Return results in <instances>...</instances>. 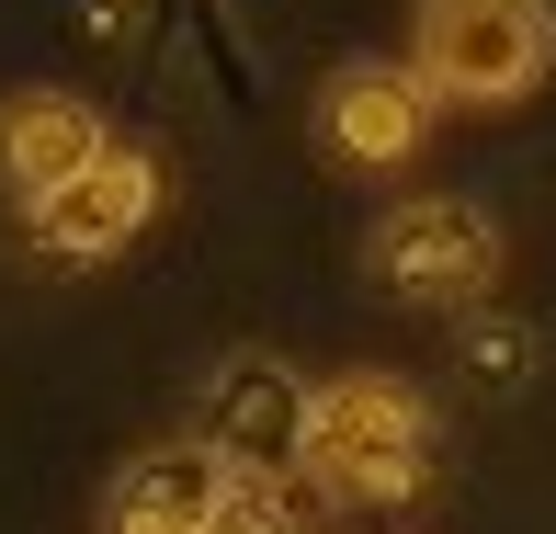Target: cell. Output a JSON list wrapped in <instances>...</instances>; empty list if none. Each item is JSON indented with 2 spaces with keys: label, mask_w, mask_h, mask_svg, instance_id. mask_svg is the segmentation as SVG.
I'll use <instances>...</instances> for the list:
<instances>
[{
  "label": "cell",
  "mask_w": 556,
  "mask_h": 534,
  "mask_svg": "<svg viewBox=\"0 0 556 534\" xmlns=\"http://www.w3.org/2000/svg\"><path fill=\"white\" fill-rule=\"evenodd\" d=\"M307 477L330 500H409L432 477V398L409 375H330L307 398Z\"/></svg>",
  "instance_id": "6da1fadb"
},
{
  "label": "cell",
  "mask_w": 556,
  "mask_h": 534,
  "mask_svg": "<svg viewBox=\"0 0 556 534\" xmlns=\"http://www.w3.org/2000/svg\"><path fill=\"white\" fill-rule=\"evenodd\" d=\"M409 69L432 103L500 114L556 69V0H420L409 12Z\"/></svg>",
  "instance_id": "7a4b0ae2"
},
{
  "label": "cell",
  "mask_w": 556,
  "mask_h": 534,
  "mask_svg": "<svg viewBox=\"0 0 556 534\" xmlns=\"http://www.w3.org/2000/svg\"><path fill=\"white\" fill-rule=\"evenodd\" d=\"M364 262H375V285L409 296V308H477V296L500 285V227H489V206H466V194H409V206L375 216Z\"/></svg>",
  "instance_id": "3957f363"
},
{
  "label": "cell",
  "mask_w": 556,
  "mask_h": 534,
  "mask_svg": "<svg viewBox=\"0 0 556 534\" xmlns=\"http://www.w3.org/2000/svg\"><path fill=\"white\" fill-rule=\"evenodd\" d=\"M307 398L318 387L285 364V352H227L205 375L193 444H205L227 477H285V467H307Z\"/></svg>",
  "instance_id": "277c9868"
},
{
  "label": "cell",
  "mask_w": 556,
  "mask_h": 534,
  "mask_svg": "<svg viewBox=\"0 0 556 534\" xmlns=\"http://www.w3.org/2000/svg\"><path fill=\"white\" fill-rule=\"evenodd\" d=\"M432 80H420L409 58H352L330 91H318V148H330L341 171H397L420 160V137H432Z\"/></svg>",
  "instance_id": "5b68a950"
},
{
  "label": "cell",
  "mask_w": 556,
  "mask_h": 534,
  "mask_svg": "<svg viewBox=\"0 0 556 534\" xmlns=\"http://www.w3.org/2000/svg\"><path fill=\"white\" fill-rule=\"evenodd\" d=\"M148 216H160V160H148V148H103L80 183H58L46 206H23V227H35L58 262H114Z\"/></svg>",
  "instance_id": "8992f818"
},
{
  "label": "cell",
  "mask_w": 556,
  "mask_h": 534,
  "mask_svg": "<svg viewBox=\"0 0 556 534\" xmlns=\"http://www.w3.org/2000/svg\"><path fill=\"white\" fill-rule=\"evenodd\" d=\"M103 148H114L103 114L68 103V91H12V103H0V183H12V206H46V194L80 183Z\"/></svg>",
  "instance_id": "52a82bcc"
},
{
  "label": "cell",
  "mask_w": 556,
  "mask_h": 534,
  "mask_svg": "<svg viewBox=\"0 0 556 534\" xmlns=\"http://www.w3.org/2000/svg\"><path fill=\"white\" fill-rule=\"evenodd\" d=\"M227 500V467L205 444H148L137 467L114 477V534H148V523H216Z\"/></svg>",
  "instance_id": "ba28073f"
},
{
  "label": "cell",
  "mask_w": 556,
  "mask_h": 534,
  "mask_svg": "<svg viewBox=\"0 0 556 534\" xmlns=\"http://www.w3.org/2000/svg\"><path fill=\"white\" fill-rule=\"evenodd\" d=\"M205 534H295L285 477H227V500H216V523H205Z\"/></svg>",
  "instance_id": "9c48e42d"
},
{
  "label": "cell",
  "mask_w": 556,
  "mask_h": 534,
  "mask_svg": "<svg viewBox=\"0 0 556 534\" xmlns=\"http://www.w3.org/2000/svg\"><path fill=\"white\" fill-rule=\"evenodd\" d=\"M148 534H205V523H148Z\"/></svg>",
  "instance_id": "30bf717a"
}]
</instances>
